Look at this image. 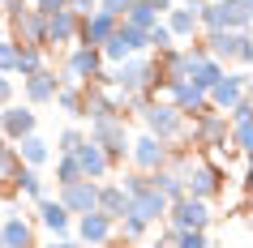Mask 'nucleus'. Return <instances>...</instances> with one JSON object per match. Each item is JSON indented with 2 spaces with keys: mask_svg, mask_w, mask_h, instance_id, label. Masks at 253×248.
Instances as JSON below:
<instances>
[{
  "mask_svg": "<svg viewBox=\"0 0 253 248\" xmlns=\"http://www.w3.org/2000/svg\"><path fill=\"white\" fill-rule=\"evenodd\" d=\"M78 35H82V13H73V9L47 13V52L52 47H78Z\"/></svg>",
  "mask_w": 253,
  "mask_h": 248,
  "instance_id": "nucleus-15",
  "label": "nucleus"
},
{
  "mask_svg": "<svg viewBox=\"0 0 253 248\" xmlns=\"http://www.w3.org/2000/svg\"><path fill=\"white\" fill-rule=\"evenodd\" d=\"M137 0H99V9H103V13H112V17H120V22H125V17H129V9H133Z\"/></svg>",
  "mask_w": 253,
  "mask_h": 248,
  "instance_id": "nucleus-42",
  "label": "nucleus"
},
{
  "mask_svg": "<svg viewBox=\"0 0 253 248\" xmlns=\"http://www.w3.org/2000/svg\"><path fill=\"white\" fill-rule=\"evenodd\" d=\"M35 9H43V13H60V9H69V0H35Z\"/></svg>",
  "mask_w": 253,
  "mask_h": 248,
  "instance_id": "nucleus-45",
  "label": "nucleus"
},
{
  "mask_svg": "<svg viewBox=\"0 0 253 248\" xmlns=\"http://www.w3.org/2000/svg\"><path fill=\"white\" fill-rule=\"evenodd\" d=\"M86 137H90V133H86V129H78V124H69V129H60V133H56V154H78V150H82V145H86Z\"/></svg>",
  "mask_w": 253,
  "mask_h": 248,
  "instance_id": "nucleus-33",
  "label": "nucleus"
},
{
  "mask_svg": "<svg viewBox=\"0 0 253 248\" xmlns=\"http://www.w3.org/2000/svg\"><path fill=\"white\" fill-rule=\"evenodd\" d=\"M120 184H125V193H129V201H133L137 193H146V188H155L146 171H125V176H120Z\"/></svg>",
  "mask_w": 253,
  "mask_h": 248,
  "instance_id": "nucleus-38",
  "label": "nucleus"
},
{
  "mask_svg": "<svg viewBox=\"0 0 253 248\" xmlns=\"http://www.w3.org/2000/svg\"><path fill=\"white\" fill-rule=\"evenodd\" d=\"M112 86H116L125 99H137V94H159L163 90V73H159V56H133L125 65L112 69Z\"/></svg>",
  "mask_w": 253,
  "mask_h": 248,
  "instance_id": "nucleus-2",
  "label": "nucleus"
},
{
  "mask_svg": "<svg viewBox=\"0 0 253 248\" xmlns=\"http://www.w3.org/2000/svg\"><path fill=\"white\" fill-rule=\"evenodd\" d=\"M9 103H17V86L9 73H0V107H9Z\"/></svg>",
  "mask_w": 253,
  "mask_h": 248,
  "instance_id": "nucleus-43",
  "label": "nucleus"
},
{
  "mask_svg": "<svg viewBox=\"0 0 253 248\" xmlns=\"http://www.w3.org/2000/svg\"><path fill=\"white\" fill-rule=\"evenodd\" d=\"M39 248H78V240H73V235H60V240H47V244H39Z\"/></svg>",
  "mask_w": 253,
  "mask_h": 248,
  "instance_id": "nucleus-46",
  "label": "nucleus"
},
{
  "mask_svg": "<svg viewBox=\"0 0 253 248\" xmlns=\"http://www.w3.org/2000/svg\"><path fill=\"white\" fill-rule=\"evenodd\" d=\"M90 142H99L107 150V158L116 163V167H125L129 163V154H133V137H129V129H125V116L116 120H90Z\"/></svg>",
  "mask_w": 253,
  "mask_h": 248,
  "instance_id": "nucleus-4",
  "label": "nucleus"
},
{
  "mask_svg": "<svg viewBox=\"0 0 253 248\" xmlns=\"http://www.w3.org/2000/svg\"><path fill=\"white\" fill-rule=\"evenodd\" d=\"M35 210H39V214H35L39 227H43L47 235H56V240L69 235V231H73V222H78V214H69V206L60 201V197H47V201H39Z\"/></svg>",
  "mask_w": 253,
  "mask_h": 248,
  "instance_id": "nucleus-16",
  "label": "nucleus"
},
{
  "mask_svg": "<svg viewBox=\"0 0 253 248\" xmlns=\"http://www.w3.org/2000/svg\"><path fill=\"white\" fill-rule=\"evenodd\" d=\"M0 227H4V244H9V248H39V244H35V222L22 218L17 210H9Z\"/></svg>",
  "mask_w": 253,
  "mask_h": 248,
  "instance_id": "nucleus-25",
  "label": "nucleus"
},
{
  "mask_svg": "<svg viewBox=\"0 0 253 248\" xmlns=\"http://www.w3.org/2000/svg\"><path fill=\"white\" fill-rule=\"evenodd\" d=\"M60 73H65V81H78V86H94V81L107 73V60L99 47H69L65 52V65H60Z\"/></svg>",
  "mask_w": 253,
  "mask_h": 248,
  "instance_id": "nucleus-5",
  "label": "nucleus"
},
{
  "mask_svg": "<svg viewBox=\"0 0 253 248\" xmlns=\"http://www.w3.org/2000/svg\"><path fill=\"white\" fill-rule=\"evenodd\" d=\"M17 154H22V167H47L56 158V145L43 133H30L26 142H17Z\"/></svg>",
  "mask_w": 253,
  "mask_h": 248,
  "instance_id": "nucleus-24",
  "label": "nucleus"
},
{
  "mask_svg": "<svg viewBox=\"0 0 253 248\" xmlns=\"http://www.w3.org/2000/svg\"><path fill=\"white\" fill-rule=\"evenodd\" d=\"M43 69H52V65H47V47H22V60H17V77L26 81V77H35V73H43Z\"/></svg>",
  "mask_w": 253,
  "mask_h": 248,
  "instance_id": "nucleus-30",
  "label": "nucleus"
},
{
  "mask_svg": "<svg viewBox=\"0 0 253 248\" xmlns=\"http://www.w3.org/2000/svg\"><path fill=\"white\" fill-rule=\"evenodd\" d=\"M17 60H22V43L13 35H0V73L17 77Z\"/></svg>",
  "mask_w": 253,
  "mask_h": 248,
  "instance_id": "nucleus-34",
  "label": "nucleus"
},
{
  "mask_svg": "<svg viewBox=\"0 0 253 248\" xmlns=\"http://www.w3.org/2000/svg\"><path fill=\"white\" fill-rule=\"evenodd\" d=\"M125 22H129V26H137V30H150V26H159V22H163V13L150 4V0H137L133 9H129V17H125Z\"/></svg>",
  "mask_w": 253,
  "mask_h": 248,
  "instance_id": "nucleus-32",
  "label": "nucleus"
},
{
  "mask_svg": "<svg viewBox=\"0 0 253 248\" xmlns=\"http://www.w3.org/2000/svg\"><path fill=\"white\" fill-rule=\"evenodd\" d=\"M163 99H172V103L180 107L189 120H198V116H206V111H214V107H211V94L202 90V86H193V81H176V86H168V90H163Z\"/></svg>",
  "mask_w": 253,
  "mask_h": 248,
  "instance_id": "nucleus-14",
  "label": "nucleus"
},
{
  "mask_svg": "<svg viewBox=\"0 0 253 248\" xmlns=\"http://www.w3.org/2000/svg\"><path fill=\"white\" fill-rule=\"evenodd\" d=\"M150 231V222H142L137 218V214H125V218H120V240H129V244H137V240H142V235Z\"/></svg>",
  "mask_w": 253,
  "mask_h": 248,
  "instance_id": "nucleus-37",
  "label": "nucleus"
},
{
  "mask_svg": "<svg viewBox=\"0 0 253 248\" xmlns=\"http://www.w3.org/2000/svg\"><path fill=\"white\" fill-rule=\"evenodd\" d=\"M227 120H232V129H236V124H253V94H249V99H240V103L227 111Z\"/></svg>",
  "mask_w": 253,
  "mask_h": 248,
  "instance_id": "nucleus-40",
  "label": "nucleus"
},
{
  "mask_svg": "<svg viewBox=\"0 0 253 248\" xmlns=\"http://www.w3.org/2000/svg\"><path fill=\"white\" fill-rule=\"evenodd\" d=\"M17 167H22V154H17V145L9 137H0V180H13Z\"/></svg>",
  "mask_w": 253,
  "mask_h": 248,
  "instance_id": "nucleus-36",
  "label": "nucleus"
},
{
  "mask_svg": "<svg viewBox=\"0 0 253 248\" xmlns=\"http://www.w3.org/2000/svg\"><path fill=\"white\" fill-rule=\"evenodd\" d=\"M107 248H129V240H120V235H116V240H112Z\"/></svg>",
  "mask_w": 253,
  "mask_h": 248,
  "instance_id": "nucleus-50",
  "label": "nucleus"
},
{
  "mask_svg": "<svg viewBox=\"0 0 253 248\" xmlns=\"http://www.w3.org/2000/svg\"><path fill=\"white\" fill-rule=\"evenodd\" d=\"M0 13H4V0H0Z\"/></svg>",
  "mask_w": 253,
  "mask_h": 248,
  "instance_id": "nucleus-54",
  "label": "nucleus"
},
{
  "mask_svg": "<svg viewBox=\"0 0 253 248\" xmlns=\"http://www.w3.org/2000/svg\"><path fill=\"white\" fill-rule=\"evenodd\" d=\"M30 133H39V107L30 103H9L4 107V116H0V137H9V142H26Z\"/></svg>",
  "mask_w": 253,
  "mask_h": 248,
  "instance_id": "nucleus-11",
  "label": "nucleus"
},
{
  "mask_svg": "<svg viewBox=\"0 0 253 248\" xmlns=\"http://www.w3.org/2000/svg\"><path fill=\"white\" fill-rule=\"evenodd\" d=\"M206 52L223 65H236L240 60V47H245V30H214V35H202Z\"/></svg>",
  "mask_w": 253,
  "mask_h": 248,
  "instance_id": "nucleus-19",
  "label": "nucleus"
},
{
  "mask_svg": "<svg viewBox=\"0 0 253 248\" xmlns=\"http://www.w3.org/2000/svg\"><path fill=\"white\" fill-rule=\"evenodd\" d=\"M9 184H13V193H22L26 201H35V206L47 201V180H43L39 167H17V176H13Z\"/></svg>",
  "mask_w": 253,
  "mask_h": 248,
  "instance_id": "nucleus-26",
  "label": "nucleus"
},
{
  "mask_svg": "<svg viewBox=\"0 0 253 248\" xmlns=\"http://www.w3.org/2000/svg\"><path fill=\"white\" fill-rule=\"evenodd\" d=\"M56 197L69 206V214H94L99 210V180H78L69 184V188H56Z\"/></svg>",
  "mask_w": 253,
  "mask_h": 248,
  "instance_id": "nucleus-17",
  "label": "nucleus"
},
{
  "mask_svg": "<svg viewBox=\"0 0 253 248\" xmlns=\"http://www.w3.org/2000/svg\"><path fill=\"white\" fill-rule=\"evenodd\" d=\"M0 22H4V17H0Z\"/></svg>",
  "mask_w": 253,
  "mask_h": 248,
  "instance_id": "nucleus-57",
  "label": "nucleus"
},
{
  "mask_svg": "<svg viewBox=\"0 0 253 248\" xmlns=\"http://www.w3.org/2000/svg\"><path fill=\"white\" fill-rule=\"evenodd\" d=\"M60 86H65V73L43 69V73H35V77L22 81V103H30V107H56Z\"/></svg>",
  "mask_w": 253,
  "mask_h": 248,
  "instance_id": "nucleus-12",
  "label": "nucleus"
},
{
  "mask_svg": "<svg viewBox=\"0 0 253 248\" xmlns=\"http://www.w3.org/2000/svg\"><path fill=\"white\" fill-rule=\"evenodd\" d=\"M198 9H202V4H176L172 13L163 17V22L172 26L176 43H193V39H202V17H198Z\"/></svg>",
  "mask_w": 253,
  "mask_h": 248,
  "instance_id": "nucleus-21",
  "label": "nucleus"
},
{
  "mask_svg": "<svg viewBox=\"0 0 253 248\" xmlns=\"http://www.w3.org/2000/svg\"><path fill=\"white\" fill-rule=\"evenodd\" d=\"M150 248H176V231H172V227H168V235H159V240H155V244H150Z\"/></svg>",
  "mask_w": 253,
  "mask_h": 248,
  "instance_id": "nucleus-47",
  "label": "nucleus"
},
{
  "mask_svg": "<svg viewBox=\"0 0 253 248\" xmlns=\"http://www.w3.org/2000/svg\"><path fill=\"white\" fill-rule=\"evenodd\" d=\"M249 94H253V73L249 69H227L223 77H219V86L211 90V107L227 116V111H232L240 99H249Z\"/></svg>",
  "mask_w": 253,
  "mask_h": 248,
  "instance_id": "nucleus-8",
  "label": "nucleus"
},
{
  "mask_svg": "<svg viewBox=\"0 0 253 248\" xmlns=\"http://www.w3.org/2000/svg\"><path fill=\"white\" fill-rule=\"evenodd\" d=\"M69 9L82 13V17H90V13H99V0H69Z\"/></svg>",
  "mask_w": 253,
  "mask_h": 248,
  "instance_id": "nucleus-44",
  "label": "nucleus"
},
{
  "mask_svg": "<svg viewBox=\"0 0 253 248\" xmlns=\"http://www.w3.org/2000/svg\"><path fill=\"white\" fill-rule=\"evenodd\" d=\"M146 39H150V52H155V56H163V52H172V47H180V43H176V35H172V26H168V22H159V26H150V30H146Z\"/></svg>",
  "mask_w": 253,
  "mask_h": 248,
  "instance_id": "nucleus-35",
  "label": "nucleus"
},
{
  "mask_svg": "<svg viewBox=\"0 0 253 248\" xmlns=\"http://www.w3.org/2000/svg\"><path fill=\"white\" fill-rule=\"evenodd\" d=\"M52 163H56V188H69V184L86 180V176H82V167H78V154H56Z\"/></svg>",
  "mask_w": 253,
  "mask_h": 248,
  "instance_id": "nucleus-31",
  "label": "nucleus"
},
{
  "mask_svg": "<svg viewBox=\"0 0 253 248\" xmlns=\"http://www.w3.org/2000/svg\"><path fill=\"white\" fill-rule=\"evenodd\" d=\"M129 116L142 120V129L155 133L159 142L176 145V142H189V116L172 99H163V94H137L129 99Z\"/></svg>",
  "mask_w": 253,
  "mask_h": 248,
  "instance_id": "nucleus-1",
  "label": "nucleus"
},
{
  "mask_svg": "<svg viewBox=\"0 0 253 248\" xmlns=\"http://www.w3.org/2000/svg\"><path fill=\"white\" fill-rule=\"evenodd\" d=\"M227 73V65L223 60H214V56H202V60H193V73H189V81L193 86H202V90L211 94L214 86H219V77Z\"/></svg>",
  "mask_w": 253,
  "mask_h": 248,
  "instance_id": "nucleus-27",
  "label": "nucleus"
},
{
  "mask_svg": "<svg viewBox=\"0 0 253 248\" xmlns=\"http://www.w3.org/2000/svg\"><path fill=\"white\" fill-rule=\"evenodd\" d=\"M249 73H253V65H249Z\"/></svg>",
  "mask_w": 253,
  "mask_h": 248,
  "instance_id": "nucleus-56",
  "label": "nucleus"
},
{
  "mask_svg": "<svg viewBox=\"0 0 253 248\" xmlns=\"http://www.w3.org/2000/svg\"><path fill=\"white\" fill-rule=\"evenodd\" d=\"M232 145H236L245 158H253V124H236V129H232Z\"/></svg>",
  "mask_w": 253,
  "mask_h": 248,
  "instance_id": "nucleus-39",
  "label": "nucleus"
},
{
  "mask_svg": "<svg viewBox=\"0 0 253 248\" xmlns=\"http://www.w3.org/2000/svg\"><path fill=\"white\" fill-rule=\"evenodd\" d=\"M150 4H155V9H159L163 17H168V13H172V9H176V0H150Z\"/></svg>",
  "mask_w": 253,
  "mask_h": 248,
  "instance_id": "nucleus-49",
  "label": "nucleus"
},
{
  "mask_svg": "<svg viewBox=\"0 0 253 248\" xmlns=\"http://www.w3.org/2000/svg\"><path fill=\"white\" fill-rule=\"evenodd\" d=\"M129 206H133V201H129V193H125V184L120 180H99V210H103L107 218H125V214H129Z\"/></svg>",
  "mask_w": 253,
  "mask_h": 248,
  "instance_id": "nucleus-23",
  "label": "nucleus"
},
{
  "mask_svg": "<svg viewBox=\"0 0 253 248\" xmlns=\"http://www.w3.org/2000/svg\"><path fill=\"white\" fill-rule=\"evenodd\" d=\"M0 248H9V244H4V227H0Z\"/></svg>",
  "mask_w": 253,
  "mask_h": 248,
  "instance_id": "nucleus-52",
  "label": "nucleus"
},
{
  "mask_svg": "<svg viewBox=\"0 0 253 248\" xmlns=\"http://www.w3.org/2000/svg\"><path fill=\"white\" fill-rule=\"evenodd\" d=\"M189 145L198 150V154H223L232 158V120L223 116V111H206V116H198L193 124H189Z\"/></svg>",
  "mask_w": 253,
  "mask_h": 248,
  "instance_id": "nucleus-3",
  "label": "nucleus"
},
{
  "mask_svg": "<svg viewBox=\"0 0 253 248\" xmlns=\"http://www.w3.org/2000/svg\"><path fill=\"white\" fill-rule=\"evenodd\" d=\"M116 30H120V17H112V13H103V9H99V13L82 17V35H78V43H82V47H99V52H103V43L112 39Z\"/></svg>",
  "mask_w": 253,
  "mask_h": 248,
  "instance_id": "nucleus-18",
  "label": "nucleus"
},
{
  "mask_svg": "<svg viewBox=\"0 0 253 248\" xmlns=\"http://www.w3.org/2000/svg\"><path fill=\"white\" fill-rule=\"evenodd\" d=\"M56 111H65V116H73V120H86V86L65 81L60 94H56Z\"/></svg>",
  "mask_w": 253,
  "mask_h": 248,
  "instance_id": "nucleus-28",
  "label": "nucleus"
},
{
  "mask_svg": "<svg viewBox=\"0 0 253 248\" xmlns=\"http://www.w3.org/2000/svg\"><path fill=\"white\" fill-rule=\"evenodd\" d=\"M78 167H82V176H86V180H107V176L116 171V163L107 158V150H103L99 142H90V137H86V145L78 150Z\"/></svg>",
  "mask_w": 253,
  "mask_h": 248,
  "instance_id": "nucleus-20",
  "label": "nucleus"
},
{
  "mask_svg": "<svg viewBox=\"0 0 253 248\" xmlns=\"http://www.w3.org/2000/svg\"><path fill=\"white\" fill-rule=\"evenodd\" d=\"M211 201H202V197H180L168 214V227L172 231H206L211 227Z\"/></svg>",
  "mask_w": 253,
  "mask_h": 248,
  "instance_id": "nucleus-10",
  "label": "nucleus"
},
{
  "mask_svg": "<svg viewBox=\"0 0 253 248\" xmlns=\"http://www.w3.org/2000/svg\"><path fill=\"white\" fill-rule=\"evenodd\" d=\"M0 116H4V107H0Z\"/></svg>",
  "mask_w": 253,
  "mask_h": 248,
  "instance_id": "nucleus-55",
  "label": "nucleus"
},
{
  "mask_svg": "<svg viewBox=\"0 0 253 248\" xmlns=\"http://www.w3.org/2000/svg\"><path fill=\"white\" fill-rule=\"evenodd\" d=\"M240 184H245V197H253V158H249V167H245V180H240Z\"/></svg>",
  "mask_w": 253,
  "mask_h": 248,
  "instance_id": "nucleus-48",
  "label": "nucleus"
},
{
  "mask_svg": "<svg viewBox=\"0 0 253 248\" xmlns=\"http://www.w3.org/2000/svg\"><path fill=\"white\" fill-rule=\"evenodd\" d=\"M245 4H249V17H253V0H245Z\"/></svg>",
  "mask_w": 253,
  "mask_h": 248,
  "instance_id": "nucleus-53",
  "label": "nucleus"
},
{
  "mask_svg": "<svg viewBox=\"0 0 253 248\" xmlns=\"http://www.w3.org/2000/svg\"><path fill=\"white\" fill-rule=\"evenodd\" d=\"M168 158H172V145L159 142L155 133L142 129V133L133 137V154H129V167H133V171H146V176H155V171L168 167Z\"/></svg>",
  "mask_w": 253,
  "mask_h": 248,
  "instance_id": "nucleus-7",
  "label": "nucleus"
},
{
  "mask_svg": "<svg viewBox=\"0 0 253 248\" xmlns=\"http://www.w3.org/2000/svg\"><path fill=\"white\" fill-rule=\"evenodd\" d=\"M116 231H120V222L107 218L103 210L82 214V218L73 222V240H78V244H86V248H107L112 240H116Z\"/></svg>",
  "mask_w": 253,
  "mask_h": 248,
  "instance_id": "nucleus-9",
  "label": "nucleus"
},
{
  "mask_svg": "<svg viewBox=\"0 0 253 248\" xmlns=\"http://www.w3.org/2000/svg\"><path fill=\"white\" fill-rule=\"evenodd\" d=\"M176 4H202V0H176Z\"/></svg>",
  "mask_w": 253,
  "mask_h": 248,
  "instance_id": "nucleus-51",
  "label": "nucleus"
},
{
  "mask_svg": "<svg viewBox=\"0 0 253 248\" xmlns=\"http://www.w3.org/2000/svg\"><path fill=\"white\" fill-rule=\"evenodd\" d=\"M185 184H189V197L214 201V197L227 188V171H223V163H214L211 154H198V163H193V171L185 176Z\"/></svg>",
  "mask_w": 253,
  "mask_h": 248,
  "instance_id": "nucleus-6",
  "label": "nucleus"
},
{
  "mask_svg": "<svg viewBox=\"0 0 253 248\" xmlns=\"http://www.w3.org/2000/svg\"><path fill=\"white\" fill-rule=\"evenodd\" d=\"M150 184H155V193H163L168 201H180V197H189V184H185V176L180 171H172V167H163V171H155L150 176Z\"/></svg>",
  "mask_w": 253,
  "mask_h": 248,
  "instance_id": "nucleus-29",
  "label": "nucleus"
},
{
  "mask_svg": "<svg viewBox=\"0 0 253 248\" xmlns=\"http://www.w3.org/2000/svg\"><path fill=\"white\" fill-rule=\"evenodd\" d=\"M129 214H137V218L150 222V227H159V222H168V214H172V201H168L163 193H155V188H146V193L133 197Z\"/></svg>",
  "mask_w": 253,
  "mask_h": 248,
  "instance_id": "nucleus-22",
  "label": "nucleus"
},
{
  "mask_svg": "<svg viewBox=\"0 0 253 248\" xmlns=\"http://www.w3.org/2000/svg\"><path fill=\"white\" fill-rule=\"evenodd\" d=\"M176 248H211L206 231H176Z\"/></svg>",
  "mask_w": 253,
  "mask_h": 248,
  "instance_id": "nucleus-41",
  "label": "nucleus"
},
{
  "mask_svg": "<svg viewBox=\"0 0 253 248\" xmlns=\"http://www.w3.org/2000/svg\"><path fill=\"white\" fill-rule=\"evenodd\" d=\"M9 35H13L22 47H47V13L30 4L22 17H13V22H9Z\"/></svg>",
  "mask_w": 253,
  "mask_h": 248,
  "instance_id": "nucleus-13",
  "label": "nucleus"
}]
</instances>
